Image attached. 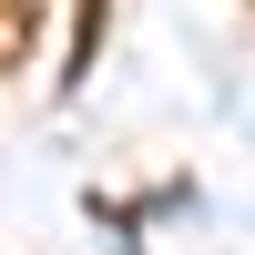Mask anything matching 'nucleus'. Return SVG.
<instances>
[{"label": "nucleus", "mask_w": 255, "mask_h": 255, "mask_svg": "<svg viewBox=\"0 0 255 255\" xmlns=\"http://www.w3.org/2000/svg\"><path fill=\"white\" fill-rule=\"evenodd\" d=\"M31 31H41V0H0V72H20Z\"/></svg>", "instance_id": "obj_1"}]
</instances>
